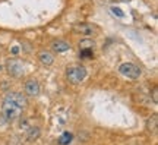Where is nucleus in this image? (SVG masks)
I'll return each instance as SVG.
<instances>
[{
    "label": "nucleus",
    "instance_id": "f257e3e1",
    "mask_svg": "<svg viewBox=\"0 0 158 145\" xmlns=\"http://www.w3.org/2000/svg\"><path fill=\"white\" fill-rule=\"evenodd\" d=\"M27 107V97L21 92H7L2 104V112L7 120H15Z\"/></svg>",
    "mask_w": 158,
    "mask_h": 145
},
{
    "label": "nucleus",
    "instance_id": "f03ea898",
    "mask_svg": "<svg viewBox=\"0 0 158 145\" xmlns=\"http://www.w3.org/2000/svg\"><path fill=\"white\" fill-rule=\"evenodd\" d=\"M86 69L84 66H70L68 67V70H66V78L70 84L73 85H79L82 84L85 79H86Z\"/></svg>",
    "mask_w": 158,
    "mask_h": 145
},
{
    "label": "nucleus",
    "instance_id": "7ed1b4c3",
    "mask_svg": "<svg viewBox=\"0 0 158 145\" xmlns=\"http://www.w3.org/2000/svg\"><path fill=\"white\" fill-rule=\"evenodd\" d=\"M118 72L129 79H138L141 76L142 70L138 65L132 63V62H126V63H122V65L118 66Z\"/></svg>",
    "mask_w": 158,
    "mask_h": 145
},
{
    "label": "nucleus",
    "instance_id": "20e7f679",
    "mask_svg": "<svg viewBox=\"0 0 158 145\" xmlns=\"http://www.w3.org/2000/svg\"><path fill=\"white\" fill-rule=\"evenodd\" d=\"M6 69L7 72L10 73L13 78H21L25 72V67H23V62L19 59H9L6 62Z\"/></svg>",
    "mask_w": 158,
    "mask_h": 145
},
{
    "label": "nucleus",
    "instance_id": "39448f33",
    "mask_svg": "<svg viewBox=\"0 0 158 145\" xmlns=\"http://www.w3.org/2000/svg\"><path fill=\"white\" fill-rule=\"evenodd\" d=\"M23 89H25V94L29 95V97H37L40 94V84L38 81H35V79H28L25 85H23Z\"/></svg>",
    "mask_w": 158,
    "mask_h": 145
},
{
    "label": "nucleus",
    "instance_id": "423d86ee",
    "mask_svg": "<svg viewBox=\"0 0 158 145\" xmlns=\"http://www.w3.org/2000/svg\"><path fill=\"white\" fill-rule=\"evenodd\" d=\"M75 31V32L81 34V35H85V37H89V35H92V34L95 32V27L94 25H91V23H76V25H73V28H72Z\"/></svg>",
    "mask_w": 158,
    "mask_h": 145
},
{
    "label": "nucleus",
    "instance_id": "0eeeda50",
    "mask_svg": "<svg viewBox=\"0 0 158 145\" xmlns=\"http://www.w3.org/2000/svg\"><path fill=\"white\" fill-rule=\"evenodd\" d=\"M38 59H40V62H41L44 66H51V65H53V62H54V57H53V54H51L50 51H40Z\"/></svg>",
    "mask_w": 158,
    "mask_h": 145
},
{
    "label": "nucleus",
    "instance_id": "6e6552de",
    "mask_svg": "<svg viewBox=\"0 0 158 145\" xmlns=\"http://www.w3.org/2000/svg\"><path fill=\"white\" fill-rule=\"evenodd\" d=\"M51 49H53V51H56V53H63V51H68L70 49V45H69V43L63 41V40H57V41H54L51 44Z\"/></svg>",
    "mask_w": 158,
    "mask_h": 145
},
{
    "label": "nucleus",
    "instance_id": "1a4fd4ad",
    "mask_svg": "<svg viewBox=\"0 0 158 145\" xmlns=\"http://www.w3.org/2000/svg\"><path fill=\"white\" fill-rule=\"evenodd\" d=\"M40 135H41V130H40L38 126H31L28 129V132H27V141L28 142H34L40 138Z\"/></svg>",
    "mask_w": 158,
    "mask_h": 145
},
{
    "label": "nucleus",
    "instance_id": "9d476101",
    "mask_svg": "<svg viewBox=\"0 0 158 145\" xmlns=\"http://www.w3.org/2000/svg\"><path fill=\"white\" fill-rule=\"evenodd\" d=\"M72 139H73V135L70 134V132H64V134L59 138L57 142H59L60 145H69L70 142H72Z\"/></svg>",
    "mask_w": 158,
    "mask_h": 145
},
{
    "label": "nucleus",
    "instance_id": "9b49d317",
    "mask_svg": "<svg viewBox=\"0 0 158 145\" xmlns=\"http://www.w3.org/2000/svg\"><path fill=\"white\" fill-rule=\"evenodd\" d=\"M157 120H158V117L157 114H154L149 120H148V129H151V130H155V128H157Z\"/></svg>",
    "mask_w": 158,
    "mask_h": 145
},
{
    "label": "nucleus",
    "instance_id": "f8f14e48",
    "mask_svg": "<svg viewBox=\"0 0 158 145\" xmlns=\"http://www.w3.org/2000/svg\"><path fill=\"white\" fill-rule=\"evenodd\" d=\"M92 47H94V41H91V40H84V41H81V50L92 49Z\"/></svg>",
    "mask_w": 158,
    "mask_h": 145
},
{
    "label": "nucleus",
    "instance_id": "ddd939ff",
    "mask_svg": "<svg viewBox=\"0 0 158 145\" xmlns=\"http://www.w3.org/2000/svg\"><path fill=\"white\" fill-rule=\"evenodd\" d=\"M111 12H113L114 15H117L118 18H123V16H124L123 11H120V9H118V7H111Z\"/></svg>",
    "mask_w": 158,
    "mask_h": 145
},
{
    "label": "nucleus",
    "instance_id": "4468645a",
    "mask_svg": "<svg viewBox=\"0 0 158 145\" xmlns=\"http://www.w3.org/2000/svg\"><path fill=\"white\" fill-rule=\"evenodd\" d=\"M81 53H82V54H81L82 57H92V54H91V53H92V50H91V49H85V50H81Z\"/></svg>",
    "mask_w": 158,
    "mask_h": 145
},
{
    "label": "nucleus",
    "instance_id": "2eb2a0df",
    "mask_svg": "<svg viewBox=\"0 0 158 145\" xmlns=\"http://www.w3.org/2000/svg\"><path fill=\"white\" fill-rule=\"evenodd\" d=\"M154 101H155V103L158 101V91L157 89H154Z\"/></svg>",
    "mask_w": 158,
    "mask_h": 145
},
{
    "label": "nucleus",
    "instance_id": "dca6fc26",
    "mask_svg": "<svg viewBox=\"0 0 158 145\" xmlns=\"http://www.w3.org/2000/svg\"><path fill=\"white\" fill-rule=\"evenodd\" d=\"M12 53H13V54H18V53H19V49H18V47H12Z\"/></svg>",
    "mask_w": 158,
    "mask_h": 145
},
{
    "label": "nucleus",
    "instance_id": "f3484780",
    "mask_svg": "<svg viewBox=\"0 0 158 145\" xmlns=\"http://www.w3.org/2000/svg\"><path fill=\"white\" fill-rule=\"evenodd\" d=\"M2 69H3V67H2V65H0V72H2Z\"/></svg>",
    "mask_w": 158,
    "mask_h": 145
}]
</instances>
